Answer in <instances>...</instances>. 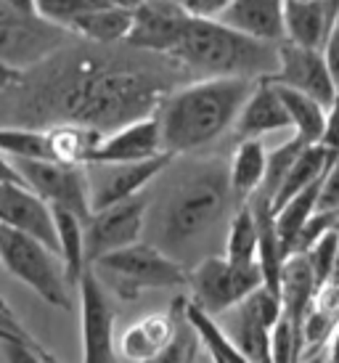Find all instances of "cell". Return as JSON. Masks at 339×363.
Listing matches in <instances>:
<instances>
[{
  "label": "cell",
  "instance_id": "1",
  "mask_svg": "<svg viewBox=\"0 0 339 363\" xmlns=\"http://www.w3.org/2000/svg\"><path fill=\"white\" fill-rule=\"evenodd\" d=\"M241 204L230 189L228 154H196L172 183L160 210V247L186 268L220 255L228 225Z\"/></svg>",
  "mask_w": 339,
  "mask_h": 363
},
{
  "label": "cell",
  "instance_id": "2",
  "mask_svg": "<svg viewBox=\"0 0 339 363\" xmlns=\"http://www.w3.org/2000/svg\"><path fill=\"white\" fill-rule=\"evenodd\" d=\"M255 85V80L207 77L170 91L157 109L165 152L175 160L196 157L207 154L223 138H230Z\"/></svg>",
  "mask_w": 339,
  "mask_h": 363
},
{
  "label": "cell",
  "instance_id": "3",
  "mask_svg": "<svg viewBox=\"0 0 339 363\" xmlns=\"http://www.w3.org/2000/svg\"><path fill=\"white\" fill-rule=\"evenodd\" d=\"M167 99L162 77L135 72H74L53 91V122H77L99 133H111L133 120L157 114ZM50 122V125H53Z\"/></svg>",
  "mask_w": 339,
  "mask_h": 363
},
{
  "label": "cell",
  "instance_id": "4",
  "mask_svg": "<svg viewBox=\"0 0 339 363\" xmlns=\"http://www.w3.org/2000/svg\"><path fill=\"white\" fill-rule=\"evenodd\" d=\"M175 67L194 74V80L207 77H236V80H273L279 72V45L260 43L226 27L218 19L194 16L183 32L175 51L167 56Z\"/></svg>",
  "mask_w": 339,
  "mask_h": 363
},
{
  "label": "cell",
  "instance_id": "5",
  "mask_svg": "<svg viewBox=\"0 0 339 363\" xmlns=\"http://www.w3.org/2000/svg\"><path fill=\"white\" fill-rule=\"evenodd\" d=\"M93 268L122 300H138L146 289H189V268L154 244H133L101 257Z\"/></svg>",
  "mask_w": 339,
  "mask_h": 363
},
{
  "label": "cell",
  "instance_id": "6",
  "mask_svg": "<svg viewBox=\"0 0 339 363\" xmlns=\"http://www.w3.org/2000/svg\"><path fill=\"white\" fill-rule=\"evenodd\" d=\"M0 265L16 281L30 286L43 303L53 305L59 311L74 308V300H72L74 286L67 279L64 260L48 244L0 225Z\"/></svg>",
  "mask_w": 339,
  "mask_h": 363
},
{
  "label": "cell",
  "instance_id": "7",
  "mask_svg": "<svg viewBox=\"0 0 339 363\" xmlns=\"http://www.w3.org/2000/svg\"><path fill=\"white\" fill-rule=\"evenodd\" d=\"M72 32L53 21L43 19L40 13L13 9L0 0V59L13 72H27L50 59L67 45Z\"/></svg>",
  "mask_w": 339,
  "mask_h": 363
},
{
  "label": "cell",
  "instance_id": "8",
  "mask_svg": "<svg viewBox=\"0 0 339 363\" xmlns=\"http://www.w3.org/2000/svg\"><path fill=\"white\" fill-rule=\"evenodd\" d=\"M262 284L265 279H262L260 265L239 268L223 255H212L189 268V300L207 315L220 318L223 313L236 308L241 300H247Z\"/></svg>",
  "mask_w": 339,
  "mask_h": 363
},
{
  "label": "cell",
  "instance_id": "9",
  "mask_svg": "<svg viewBox=\"0 0 339 363\" xmlns=\"http://www.w3.org/2000/svg\"><path fill=\"white\" fill-rule=\"evenodd\" d=\"M16 175L24 186L43 196L50 207L74 212L77 218L88 223L93 215L90 204V181L88 164H61V162H35V160H16L11 162Z\"/></svg>",
  "mask_w": 339,
  "mask_h": 363
},
{
  "label": "cell",
  "instance_id": "10",
  "mask_svg": "<svg viewBox=\"0 0 339 363\" xmlns=\"http://www.w3.org/2000/svg\"><path fill=\"white\" fill-rule=\"evenodd\" d=\"M80 297V340L82 363H117V329H114V308L106 294V284L99 271L88 265L77 284Z\"/></svg>",
  "mask_w": 339,
  "mask_h": 363
},
{
  "label": "cell",
  "instance_id": "11",
  "mask_svg": "<svg viewBox=\"0 0 339 363\" xmlns=\"http://www.w3.org/2000/svg\"><path fill=\"white\" fill-rule=\"evenodd\" d=\"M146 210H149V199L146 194H138L133 199L93 212L85 223L88 265H96L101 257L138 244L143 236V225H146Z\"/></svg>",
  "mask_w": 339,
  "mask_h": 363
},
{
  "label": "cell",
  "instance_id": "12",
  "mask_svg": "<svg viewBox=\"0 0 339 363\" xmlns=\"http://www.w3.org/2000/svg\"><path fill=\"white\" fill-rule=\"evenodd\" d=\"M172 160H175L172 154H162L157 160L135 162V164H88L93 212L106 210L111 204H120L143 194V189L167 170Z\"/></svg>",
  "mask_w": 339,
  "mask_h": 363
},
{
  "label": "cell",
  "instance_id": "13",
  "mask_svg": "<svg viewBox=\"0 0 339 363\" xmlns=\"http://www.w3.org/2000/svg\"><path fill=\"white\" fill-rule=\"evenodd\" d=\"M0 225L27 233L59 252L53 207L21 181H0Z\"/></svg>",
  "mask_w": 339,
  "mask_h": 363
},
{
  "label": "cell",
  "instance_id": "14",
  "mask_svg": "<svg viewBox=\"0 0 339 363\" xmlns=\"http://www.w3.org/2000/svg\"><path fill=\"white\" fill-rule=\"evenodd\" d=\"M279 56V72L270 82L305 93V96L323 104L326 109H331V104L337 99V80L326 64L323 51L302 48L294 43H281Z\"/></svg>",
  "mask_w": 339,
  "mask_h": 363
},
{
  "label": "cell",
  "instance_id": "15",
  "mask_svg": "<svg viewBox=\"0 0 339 363\" xmlns=\"http://www.w3.org/2000/svg\"><path fill=\"white\" fill-rule=\"evenodd\" d=\"M162 154L167 152L162 143L160 117L149 114L122 125L117 130L104 133L90 154L88 164H135V162L157 160Z\"/></svg>",
  "mask_w": 339,
  "mask_h": 363
},
{
  "label": "cell",
  "instance_id": "16",
  "mask_svg": "<svg viewBox=\"0 0 339 363\" xmlns=\"http://www.w3.org/2000/svg\"><path fill=\"white\" fill-rule=\"evenodd\" d=\"M194 19L172 0H143L135 9V21L128 35V45L138 51L160 53L167 59Z\"/></svg>",
  "mask_w": 339,
  "mask_h": 363
},
{
  "label": "cell",
  "instance_id": "17",
  "mask_svg": "<svg viewBox=\"0 0 339 363\" xmlns=\"http://www.w3.org/2000/svg\"><path fill=\"white\" fill-rule=\"evenodd\" d=\"M291 120L289 111L279 96V88L270 80L255 85L250 99L233 125V143L236 141H268L273 135H289Z\"/></svg>",
  "mask_w": 339,
  "mask_h": 363
},
{
  "label": "cell",
  "instance_id": "18",
  "mask_svg": "<svg viewBox=\"0 0 339 363\" xmlns=\"http://www.w3.org/2000/svg\"><path fill=\"white\" fill-rule=\"evenodd\" d=\"M180 305L172 303L170 311L149 313L138 321H133L117 334V358L128 363H149L172 342L178 332Z\"/></svg>",
  "mask_w": 339,
  "mask_h": 363
},
{
  "label": "cell",
  "instance_id": "19",
  "mask_svg": "<svg viewBox=\"0 0 339 363\" xmlns=\"http://www.w3.org/2000/svg\"><path fill=\"white\" fill-rule=\"evenodd\" d=\"M284 13H287V0H233L218 16V21L260 43L281 45L287 43Z\"/></svg>",
  "mask_w": 339,
  "mask_h": 363
},
{
  "label": "cell",
  "instance_id": "20",
  "mask_svg": "<svg viewBox=\"0 0 339 363\" xmlns=\"http://www.w3.org/2000/svg\"><path fill=\"white\" fill-rule=\"evenodd\" d=\"M281 305H284V315L289 318L302 334L305 318L310 315V311L316 308V300L321 294V286L316 281V273L310 268V262L305 255H291L284 262L281 271Z\"/></svg>",
  "mask_w": 339,
  "mask_h": 363
},
{
  "label": "cell",
  "instance_id": "21",
  "mask_svg": "<svg viewBox=\"0 0 339 363\" xmlns=\"http://www.w3.org/2000/svg\"><path fill=\"white\" fill-rule=\"evenodd\" d=\"M284 24H287V43L323 51L334 16L326 0H287Z\"/></svg>",
  "mask_w": 339,
  "mask_h": 363
},
{
  "label": "cell",
  "instance_id": "22",
  "mask_svg": "<svg viewBox=\"0 0 339 363\" xmlns=\"http://www.w3.org/2000/svg\"><path fill=\"white\" fill-rule=\"evenodd\" d=\"M268 170V143L265 141H236L228 152L230 189L239 204H247L265 183Z\"/></svg>",
  "mask_w": 339,
  "mask_h": 363
},
{
  "label": "cell",
  "instance_id": "23",
  "mask_svg": "<svg viewBox=\"0 0 339 363\" xmlns=\"http://www.w3.org/2000/svg\"><path fill=\"white\" fill-rule=\"evenodd\" d=\"M133 21H135V11L111 3L106 9L85 13L82 19L72 24L70 32L82 38V40L96 43V45H114V43L128 40L130 30H133Z\"/></svg>",
  "mask_w": 339,
  "mask_h": 363
},
{
  "label": "cell",
  "instance_id": "24",
  "mask_svg": "<svg viewBox=\"0 0 339 363\" xmlns=\"http://www.w3.org/2000/svg\"><path fill=\"white\" fill-rule=\"evenodd\" d=\"M276 85V82H273ZM279 88V96L287 111H289L291 120V130L302 143L308 146H316V143H323L326 138V128H329V109L321 101L310 99L305 93L291 91V88H284V85H276Z\"/></svg>",
  "mask_w": 339,
  "mask_h": 363
},
{
  "label": "cell",
  "instance_id": "25",
  "mask_svg": "<svg viewBox=\"0 0 339 363\" xmlns=\"http://www.w3.org/2000/svg\"><path fill=\"white\" fill-rule=\"evenodd\" d=\"M334 160H337V154L329 152L323 143L305 146L302 154L297 157V162H294V167H291L289 175H287L284 186H281L279 196H276V202H273V212L279 210V207H284L289 199H294L297 194H302L305 189L323 181V175H326V170L331 167Z\"/></svg>",
  "mask_w": 339,
  "mask_h": 363
},
{
  "label": "cell",
  "instance_id": "26",
  "mask_svg": "<svg viewBox=\"0 0 339 363\" xmlns=\"http://www.w3.org/2000/svg\"><path fill=\"white\" fill-rule=\"evenodd\" d=\"M45 128H48L50 146H53V162H61V164H88L96 143L104 135L77 122H53Z\"/></svg>",
  "mask_w": 339,
  "mask_h": 363
},
{
  "label": "cell",
  "instance_id": "27",
  "mask_svg": "<svg viewBox=\"0 0 339 363\" xmlns=\"http://www.w3.org/2000/svg\"><path fill=\"white\" fill-rule=\"evenodd\" d=\"M56 215V231H59V257L64 260L67 268V279L77 292L82 273L88 268V257H85V220L77 218L74 212L59 210L53 207Z\"/></svg>",
  "mask_w": 339,
  "mask_h": 363
},
{
  "label": "cell",
  "instance_id": "28",
  "mask_svg": "<svg viewBox=\"0 0 339 363\" xmlns=\"http://www.w3.org/2000/svg\"><path fill=\"white\" fill-rule=\"evenodd\" d=\"M257 252H260L257 218H255L250 204H241L228 225L223 257L228 262H233V265H239V268H255L257 265Z\"/></svg>",
  "mask_w": 339,
  "mask_h": 363
},
{
  "label": "cell",
  "instance_id": "29",
  "mask_svg": "<svg viewBox=\"0 0 339 363\" xmlns=\"http://www.w3.org/2000/svg\"><path fill=\"white\" fill-rule=\"evenodd\" d=\"M0 154L16 160L53 162L48 128H32V125H0Z\"/></svg>",
  "mask_w": 339,
  "mask_h": 363
},
{
  "label": "cell",
  "instance_id": "30",
  "mask_svg": "<svg viewBox=\"0 0 339 363\" xmlns=\"http://www.w3.org/2000/svg\"><path fill=\"white\" fill-rule=\"evenodd\" d=\"M318 189H321V183L310 186V189H305L302 194H297L294 199H289L284 207H279V210L273 212V215H276V231H279L281 247H284L287 257L294 252V244H297L299 233L305 231V225L310 223V218L316 215V207H318Z\"/></svg>",
  "mask_w": 339,
  "mask_h": 363
},
{
  "label": "cell",
  "instance_id": "31",
  "mask_svg": "<svg viewBox=\"0 0 339 363\" xmlns=\"http://www.w3.org/2000/svg\"><path fill=\"white\" fill-rule=\"evenodd\" d=\"M305 146H308V143L299 141L294 133L287 135V138H281L276 146H268V170H265V183H262V189L257 191L260 196L270 199V204L276 202L281 186H284L287 175H289V170L294 167V162H297V157L302 154ZM257 194H255V196H257Z\"/></svg>",
  "mask_w": 339,
  "mask_h": 363
},
{
  "label": "cell",
  "instance_id": "32",
  "mask_svg": "<svg viewBox=\"0 0 339 363\" xmlns=\"http://www.w3.org/2000/svg\"><path fill=\"white\" fill-rule=\"evenodd\" d=\"M178 305H180L178 332L172 337V342L149 363H199V353L204 345H201L199 332L194 329V323L186 315V297H178Z\"/></svg>",
  "mask_w": 339,
  "mask_h": 363
},
{
  "label": "cell",
  "instance_id": "33",
  "mask_svg": "<svg viewBox=\"0 0 339 363\" xmlns=\"http://www.w3.org/2000/svg\"><path fill=\"white\" fill-rule=\"evenodd\" d=\"M38 3V13L43 19L59 24L70 32V27L77 19H82L90 11H99L111 6L114 0H35Z\"/></svg>",
  "mask_w": 339,
  "mask_h": 363
},
{
  "label": "cell",
  "instance_id": "34",
  "mask_svg": "<svg viewBox=\"0 0 339 363\" xmlns=\"http://www.w3.org/2000/svg\"><path fill=\"white\" fill-rule=\"evenodd\" d=\"M305 257H308L310 268H313V273H316V281H318L321 292H323L326 286L334 284V273H337L339 231H329L323 239H318V242L305 252Z\"/></svg>",
  "mask_w": 339,
  "mask_h": 363
},
{
  "label": "cell",
  "instance_id": "35",
  "mask_svg": "<svg viewBox=\"0 0 339 363\" xmlns=\"http://www.w3.org/2000/svg\"><path fill=\"white\" fill-rule=\"evenodd\" d=\"M0 363H48L45 361V347L38 340H13V337H0Z\"/></svg>",
  "mask_w": 339,
  "mask_h": 363
},
{
  "label": "cell",
  "instance_id": "36",
  "mask_svg": "<svg viewBox=\"0 0 339 363\" xmlns=\"http://www.w3.org/2000/svg\"><path fill=\"white\" fill-rule=\"evenodd\" d=\"M318 212H339V154L326 170L318 189Z\"/></svg>",
  "mask_w": 339,
  "mask_h": 363
},
{
  "label": "cell",
  "instance_id": "37",
  "mask_svg": "<svg viewBox=\"0 0 339 363\" xmlns=\"http://www.w3.org/2000/svg\"><path fill=\"white\" fill-rule=\"evenodd\" d=\"M323 56H326V64H329L331 74H334V80H337V88H339V13L334 24H331V32L326 43H323Z\"/></svg>",
  "mask_w": 339,
  "mask_h": 363
},
{
  "label": "cell",
  "instance_id": "38",
  "mask_svg": "<svg viewBox=\"0 0 339 363\" xmlns=\"http://www.w3.org/2000/svg\"><path fill=\"white\" fill-rule=\"evenodd\" d=\"M323 146L329 152L339 154V88H337V99L329 109V128H326V138H323Z\"/></svg>",
  "mask_w": 339,
  "mask_h": 363
},
{
  "label": "cell",
  "instance_id": "39",
  "mask_svg": "<svg viewBox=\"0 0 339 363\" xmlns=\"http://www.w3.org/2000/svg\"><path fill=\"white\" fill-rule=\"evenodd\" d=\"M16 77H19V72H13L6 61L0 59V88H9V85H13V82H16Z\"/></svg>",
  "mask_w": 339,
  "mask_h": 363
},
{
  "label": "cell",
  "instance_id": "40",
  "mask_svg": "<svg viewBox=\"0 0 339 363\" xmlns=\"http://www.w3.org/2000/svg\"><path fill=\"white\" fill-rule=\"evenodd\" d=\"M0 181H21L19 175H16V170H13L11 160L3 157V154H0Z\"/></svg>",
  "mask_w": 339,
  "mask_h": 363
},
{
  "label": "cell",
  "instance_id": "41",
  "mask_svg": "<svg viewBox=\"0 0 339 363\" xmlns=\"http://www.w3.org/2000/svg\"><path fill=\"white\" fill-rule=\"evenodd\" d=\"M233 0H207V11H210V19H218L223 11L228 9Z\"/></svg>",
  "mask_w": 339,
  "mask_h": 363
},
{
  "label": "cell",
  "instance_id": "42",
  "mask_svg": "<svg viewBox=\"0 0 339 363\" xmlns=\"http://www.w3.org/2000/svg\"><path fill=\"white\" fill-rule=\"evenodd\" d=\"M326 363H339V329L334 332L329 347H326Z\"/></svg>",
  "mask_w": 339,
  "mask_h": 363
},
{
  "label": "cell",
  "instance_id": "43",
  "mask_svg": "<svg viewBox=\"0 0 339 363\" xmlns=\"http://www.w3.org/2000/svg\"><path fill=\"white\" fill-rule=\"evenodd\" d=\"M6 3H11L13 9H19V11H30V13H38V3H35V0H6Z\"/></svg>",
  "mask_w": 339,
  "mask_h": 363
},
{
  "label": "cell",
  "instance_id": "44",
  "mask_svg": "<svg viewBox=\"0 0 339 363\" xmlns=\"http://www.w3.org/2000/svg\"><path fill=\"white\" fill-rule=\"evenodd\" d=\"M299 363H326V350H321V353L308 355V358H302Z\"/></svg>",
  "mask_w": 339,
  "mask_h": 363
},
{
  "label": "cell",
  "instance_id": "45",
  "mask_svg": "<svg viewBox=\"0 0 339 363\" xmlns=\"http://www.w3.org/2000/svg\"><path fill=\"white\" fill-rule=\"evenodd\" d=\"M326 6H329L331 16H334V19H337V13H339V0H326Z\"/></svg>",
  "mask_w": 339,
  "mask_h": 363
},
{
  "label": "cell",
  "instance_id": "46",
  "mask_svg": "<svg viewBox=\"0 0 339 363\" xmlns=\"http://www.w3.org/2000/svg\"><path fill=\"white\" fill-rule=\"evenodd\" d=\"M45 361H48V363H61V361H56V358H53V355H50L48 350H45Z\"/></svg>",
  "mask_w": 339,
  "mask_h": 363
},
{
  "label": "cell",
  "instance_id": "47",
  "mask_svg": "<svg viewBox=\"0 0 339 363\" xmlns=\"http://www.w3.org/2000/svg\"><path fill=\"white\" fill-rule=\"evenodd\" d=\"M0 305H3V308H11V305L6 303V297H3V294H0Z\"/></svg>",
  "mask_w": 339,
  "mask_h": 363
},
{
  "label": "cell",
  "instance_id": "48",
  "mask_svg": "<svg viewBox=\"0 0 339 363\" xmlns=\"http://www.w3.org/2000/svg\"><path fill=\"white\" fill-rule=\"evenodd\" d=\"M201 363H212V358H210V355H207V361H201Z\"/></svg>",
  "mask_w": 339,
  "mask_h": 363
}]
</instances>
